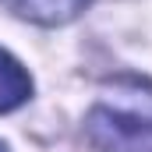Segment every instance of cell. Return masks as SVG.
Instances as JSON below:
<instances>
[{
	"label": "cell",
	"instance_id": "4",
	"mask_svg": "<svg viewBox=\"0 0 152 152\" xmlns=\"http://www.w3.org/2000/svg\"><path fill=\"white\" fill-rule=\"evenodd\" d=\"M0 152H7V145H4V142H0Z\"/></svg>",
	"mask_w": 152,
	"mask_h": 152
},
{
	"label": "cell",
	"instance_id": "3",
	"mask_svg": "<svg viewBox=\"0 0 152 152\" xmlns=\"http://www.w3.org/2000/svg\"><path fill=\"white\" fill-rule=\"evenodd\" d=\"M7 4L21 18H32L42 25H60V21H71L88 0H7Z\"/></svg>",
	"mask_w": 152,
	"mask_h": 152
},
{
	"label": "cell",
	"instance_id": "2",
	"mask_svg": "<svg viewBox=\"0 0 152 152\" xmlns=\"http://www.w3.org/2000/svg\"><path fill=\"white\" fill-rule=\"evenodd\" d=\"M28 96H32V78H28V71L7 50H0V113L18 110L21 103H28Z\"/></svg>",
	"mask_w": 152,
	"mask_h": 152
},
{
	"label": "cell",
	"instance_id": "1",
	"mask_svg": "<svg viewBox=\"0 0 152 152\" xmlns=\"http://www.w3.org/2000/svg\"><path fill=\"white\" fill-rule=\"evenodd\" d=\"M92 145L103 152H152V120L124 113L110 106H96L85 124Z\"/></svg>",
	"mask_w": 152,
	"mask_h": 152
}]
</instances>
